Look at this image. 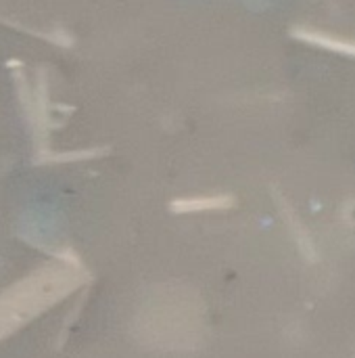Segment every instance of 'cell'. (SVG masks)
I'll list each match as a JSON object with an SVG mask.
<instances>
[{
    "label": "cell",
    "instance_id": "6da1fadb",
    "mask_svg": "<svg viewBox=\"0 0 355 358\" xmlns=\"http://www.w3.org/2000/svg\"><path fill=\"white\" fill-rule=\"evenodd\" d=\"M291 34L312 46L331 50V52H339V55H347L355 59V40L354 38H341L335 36L326 29H318V27H310V25H297L291 29Z\"/></svg>",
    "mask_w": 355,
    "mask_h": 358
}]
</instances>
